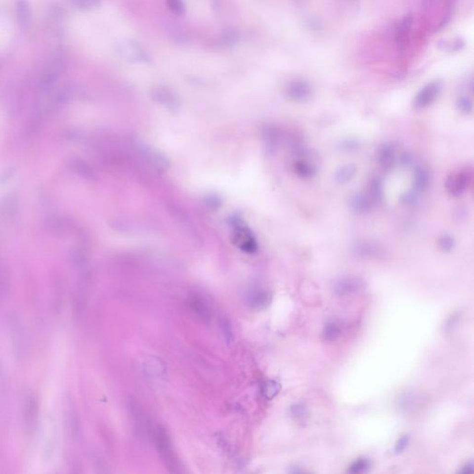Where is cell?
I'll return each instance as SVG.
<instances>
[{"instance_id":"cell-10","label":"cell","mask_w":474,"mask_h":474,"mask_svg":"<svg viewBox=\"0 0 474 474\" xmlns=\"http://www.w3.org/2000/svg\"><path fill=\"white\" fill-rule=\"evenodd\" d=\"M334 291L338 296H346L357 292L364 287V281L356 276H345L334 283Z\"/></svg>"},{"instance_id":"cell-13","label":"cell","mask_w":474,"mask_h":474,"mask_svg":"<svg viewBox=\"0 0 474 474\" xmlns=\"http://www.w3.org/2000/svg\"><path fill=\"white\" fill-rule=\"evenodd\" d=\"M372 199L367 194L358 193L351 197L349 201L350 209L357 214H365L372 210Z\"/></svg>"},{"instance_id":"cell-35","label":"cell","mask_w":474,"mask_h":474,"mask_svg":"<svg viewBox=\"0 0 474 474\" xmlns=\"http://www.w3.org/2000/svg\"><path fill=\"white\" fill-rule=\"evenodd\" d=\"M454 1L455 0H446L447 2V15L446 16H449L450 12H451V8H453V5H454Z\"/></svg>"},{"instance_id":"cell-32","label":"cell","mask_w":474,"mask_h":474,"mask_svg":"<svg viewBox=\"0 0 474 474\" xmlns=\"http://www.w3.org/2000/svg\"><path fill=\"white\" fill-rule=\"evenodd\" d=\"M221 329H222V333L224 335L227 342H232V340H233V331H232L231 325L229 324V322L225 320L221 321Z\"/></svg>"},{"instance_id":"cell-23","label":"cell","mask_w":474,"mask_h":474,"mask_svg":"<svg viewBox=\"0 0 474 474\" xmlns=\"http://www.w3.org/2000/svg\"><path fill=\"white\" fill-rule=\"evenodd\" d=\"M461 315H462V312L460 311V310H458V311L453 312V313L447 318V320L445 321L444 326H443V331H444L445 335H450L453 331H454V329L457 327V324H458L459 321H460Z\"/></svg>"},{"instance_id":"cell-1","label":"cell","mask_w":474,"mask_h":474,"mask_svg":"<svg viewBox=\"0 0 474 474\" xmlns=\"http://www.w3.org/2000/svg\"><path fill=\"white\" fill-rule=\"evenodd\" d=\"M298 157L293 163V170L297 175L303 179H309L317 174L319 171V157L311 152L300 148L298 151Z\"/></svg>"},{"instance_id":"cell-28","label":"cell","mask_w":474,"mask_h":474,"mask_svg":"<svg viewBox=\"0 0 474 474\" xmlns=\"http://www.w3.org/2000/svg\"><path fill=\"white\" fill-rule=\"evenodd\" d=\"M167 29H168L167 31L170 33V36L172 37L173 39H175L176 41L183 42V40L185 39L184 34L182 33V30L179 28L178 25H176V24L169 25Z\"/></svg>"},{"instance_id":"cell-15","label":"cell","mask_w":474,"mask_h":474,"mask_svg":"<svg viewBox=\"0 0 474 474\" xmlns=\"http://www.w3.org/2000/svg\"><path fill=\"white\" fill-rule=\"evenodd\" d=\"M357 168L354 164H345L340 166L335 172V181L339 184H345L357 174Z\"/></svg>"},{"instance_id":"cell-2","label":"cell","mask_w":474,"mask_h":474,"mask_svg":"<svg viewBox=\"0 0 474 474\" xmlns=\"http://www.w3.org/2000/svg\"><path fill=\"white\" fill-rule=\"evenodd\" d=\"M154 439L157 449L161 455V459L165 462L166 466L172 472H177L178 469V460L176 459L175 454L172 449L171 440L169 438L167 432L164 429L160 426L154 432Z\"/></svg>"},{"instance_id":"cell-24","label":"cell","mask_w":474,"mask_h":474,"mask_svg":"<svg viewBox=\"0 0 474 474\" xmlns=\"http://www.w3.org/2000/svg\"><path fill=\"white\" fill-rule=\"evenodd\" d=\"M437 247L441 251L448 253L451 252L453 249L456 247V241L453 238L452 236L445 234L442 235L437 241Z\"/></svg>"},{"instance_id":"cell-21","label":"cell","mask_w":474,"mask_h":474,"mask_svg":"<svg viewBox=\"0 0 474 474\" xmlns=\"http://www.w3.org/2000/svg\"><path fill=\"white\" fill-rule=\"evenodd\" d=\"M340 335H341V329L339 327V325H337L336 322H333V321L326 323L322 332L323 339L328 342L335 341L340 336Z\"/></svg>"},{"instance_id":"cell-22","label":"cell","mask_w":474,"mask_h":474,"mask_svg":"<svg viewBox=\"0 0 474 474\" xmlns=\"http://www.w3.org/2000/svg\"><path fill=\"white\" fill-rule=\"evenodd\" d=\"M238 33L234 29L227 30L219 38V44L222 46H232L237 43L238 41Z\"/></svg>"},{"instance_id":"cell-29","label":"cell","mask_w":474,"mask_h":474,"mask_svg":"<svg viewBox=\"0 0 474 474\" xmlns=\"http://www.w3.org/2000/svg\"><path fill=\"white\" fill-rule=\"evenodd\" d=\"M73 4L81 9H89L99 4L100 0H73Z\"/></svg>"},{"instance_id":"cell-37","label":"cell","mask_w":474,"mask_h":474,"mask_svg":"<svg viewBox=\"0 0 474 474\" xmlns=\"http://www.w3.org/2000/svg\"><path fill=\"white\" fill-rule=\"evenodd\" d=\"M3 287H4V279H3L2 273L0 271V293L3 290Z\"/></svg>"},{"instance_id":"cell-11","label":"cell","mask_w":474,"mask_h":474,"mask_svg":"<svg viewBox=\"0 0 474 474\" xmlns=\"http://www.w3.org/2000/svg\"><path fill=\"white\" fill-rule=\"evenodd\" d=\"M376 161L380 168L388 172L394 166L396 161V150L393 144H386L381 146L376 153Z\"/></svg>"},{"instance_id":"cell-14","label":"cell","mask_w":474,"mask_h":474,"mask_svg":"<svg viewBox=\"0 0 474 474\" xmlns=\"http://www.w3.org/2000/svg\"><path fill=\"white\" fill-rule=\"evenodd\" d=\"M271 301L270 293L263 289H255L248 294V304L255 308H263L268 306Z\"/></svg>"},{"instance_id":"cell-12","label":"cell","mask_w":474,"mask_h":474,"mask_svg":"<svg viewBox=\"0 0 474 474\" xmlns=\"http://www.w3.org/2000/svg\"><path fill=\"white\" fill-rule=\"evenodd\" d=\"M431 175L429 171L424 167H417L413 173L412 178V185L413 191L416 193H423L428 189L430 185Z\"/></svg>"},{"instance_id":"cell-31","label":"cell","mask_w":474,"mask_h":474,"mask_svg":"<svg viewBox=\"0 0 474 474\" xmlns=\"http://www.w3.org/2000/svg\"><path fill=\"white\" fill-rule=\"evenodd\" d=\"M409 440H410V437L408 434H405V435H402L401 437L399 438L395 444V447H394V451L397 454H400V453L403 452L409 444Z\"/></svg>"},{"instance_id":"cell-3","label":"cell","mask_w":474,"mask_h":474,"mask_svg":"<svg viewBox=\"0 0 474 474\" xmlns=\"http://www.w3.org/2000/svg\"><path fill=\"white\" fill-rule=\"evenodd\" d=\"M471 181L472 175L467 170L453 172L445 179V191L451 197H461L469 188Z\"/></svg>"},{"instance_id":"cell-19","label":"cell","mask_w":474,"mask_h":474,"mask_svg":"<svg viewBox=\"0 0 474 474\" xmlns=\"http://www.w3.org/2000/svg\"><path fill=\"white\" fill-rule=\"evenodd\" d=\"M152 96L155 100L161 103H165L166 105H168L169 107L176 105L174 96L165 88L159 87L155 89L152 93Z\"/></svg>"},{"instance_id":"cell-33","label":"cell","mask_w":474,"mask_h":474,"mask_svg":"<svg viewBox=\"0 0 474 474\" xmlns=\"http://www.w3.org/2000/svg\"><path fill=\"white\" fill-rule=\"evenodd\" d=\"M306 413V409L303 405H297L296 407L293 408V414L297 417H302Z\"/></svg>"},{"instance_id":"cell-36","label":"cell","mask_w":474,"mask_h":474,"mask_svg":"<svg viewBox=\"0 0 474 474\" xmlns=\"http://www.w3.org/2000/svg\"><path fill=\"white\" fill-rule=\"evenodd\" d=\"M431 2L432 0H422V3H423V6L424 8H429L431 5Z\"/></svg>"},{"instance_id":"cell-6","label":"cell","mask_w":474,"mask_h":474,"mask_svg":"<svg viewBox=\"0 0 474 474\" xmlns=\"http://www.w3.org/2000/svg\"><path fill=\"white\" fill-rule=\"evenodd\" d=\"M442 86L439 82H432L422 88L413 99V107L415 110H424L436 100L440 95Z\"/></svg>"},{"instance_id":"cell-30","label":"cell","mask_w":474,"mask_h":474,"mask_svg":"<svg viewBox=\"0 0 474 474\" xmlns=\"http://www.w3.org/2000/svg\"><path fill=\"white\" fill-rule=\"evenodd\" d=\"M168 7L173 13L182 14L184 11V5L182 0H167Z\"/></svg>"},{"instance_id":"cell-34","label":"cell","mask_w":474,"mask_h":474,"mask_svg":"<svg viewBox=\"0 0 474 474\" xmlns=\"http://www.w3.org/2000/svg\"><path fill=\"white\" fill-rule=\"evenodd\" d=\"M460 474H472L474 473V464L473 462H470V463H467L466 465H464L462 469L460 471Z\"/></svg>"},{"instance_id":"cell-27","label":"cell","mask_w":474,"mask_h":474,"mask_svg":"<svg viewBox=\"0 0 474 474\" xmlns=\"http://www.w3.org/2000/svg\"><path fill=\"white\" fill-rule=\"evenodd\" d=\"M417 201V193L415 191H409V192H406L405 194H403L401 197H400V199H399V202L400 204L403 205V206H411V205H414Z\"/></svg>"},{"instance_id":"cell-5","label":"cell","mask_w":474,"mask_h":474,"mask_svg":"<svg viewBox=\"0 0 474 474\" xmlns=\"http://www.w3.org/2000/svg\"><path fill=\"white\" fill-rule=\"evenodd\" d=\"M115 51L121 59L129 62H141L148 59L145 50L131 40H123L115 44Z\"/></svg>"},{"instance_id":"cell-9","label":"cell","mask_w":474,"mask_h":474,"mask_svg":"<svg viewBox=\"0 0 474 474\" xmlns=\"http://www.w3.org/2000/svg\"><path fill=\"white\" fill-rule=\"evenodd\" d=\"M353 253L361 259H378L384 257V248L378 243L372 241L357 242L353 247Z\"/></svg>"},{"instance_id":"cell-17","label":"cell","mask_w":474,"mask_h":474,"mask_svg":"<svg viewBox=\"0 0 474 474\" xmlns=\"http://www.w3.org/2000/svg\"><path fill=\"white\" fill-rule=\"evenodd\" d=\"M190 306L191 308L197 313L198 316H200L204 320H209L210 319V310L208 306L206 305L203 299L198 298L197 296H195L190 299Z\"/></svg>"},{"instance_id":"cell-20","label":"cell","mask_w":474,"mask_h":474,"mask_svg":"<svg viewBox=\"0 0 474 474\" xmlns=\"http://www.w3.org/2000/svg\"><path fill=\"white\" fill-rule=\"evenodd\" d=\"M280 390H281L280 384L274 380H270V381H267L266 383L263 384L261 393H262L263 396L266 399L270 400L274 396L277 395L278 393L280 392Z\"/></svg>"},{"instance_id":"cell-7","label":"cell","mask_w":474,"mask_h":474,"mask_svg":"<svg viewBox=\"0 0 474 474\" xmlns=\"http://www.w3.org/2000/svg\"><path fill=\"white\" fill-rule=\"evenodd\" d=\"M286 95L295 102H306L312 97L313 89L308 82L297 79L288 84L286 87Z\"/></svg>"},{"instance_id":"cell-16","label":"cell","mask_w":474,"mask_h":474,"mask_svg":"<svg viewBox=\"0 0 474 474\" xmlns=\"http://www.w3.org/2000/svg\"><path fill=\"white\" fill-rule=\"evenodd\" d=\"M367 195L373 203H380L384 198V185L379 178H372L368 183Z\"/></svg>"},{"instance_id":"cell-4","label":"cell","mask_w":474,"mask_h":474,"mask_svg":"<svg viewBox=\"0 0 474 474\" xmlns=\"http://www.w3.org/2000/svg\"><path fill=\"white\" fill-rule=\"evenodd\" d=\"M413 22H414L413 15L408 13L402 18L396 25L394 39H395L396 49L400 55L405 54L408 49L412 27H413Z\"/></svg>"},{"instance_id":"cell-8","label":"cell","mask_w":474,"mask_h":474,"mask_svg":"<svg viewBox=\"0 0 474 474\" xmlns=\"http://www.w3.org/2000/svg\"><path fill=\"white\" fill-rule=\"evenodd\" d=\"M22 416L23 421L28 430H33L37 424L38 416V402L37 397L32 392L28 391L23 395L22 399Z\"/></svg>"},{"instance_id":"cell-18","label":"cell","mask_w":474,"mask_h":474,"mask_svg":"<svg viewBox=\"0 0 474 474\" xmlns=\"http://www.w3.org/2000/svg\"><path fill=\"white\" fill-rule=\"evenodd\" d=\"M16 10L20 22L24 26L27 25L31 18V9L28 2L26 0H19L16 4Z\"/></svg>"},{"instance_id":"cell-26","label":"cell","mask_w":474,"mask_h":474,"mask_svg":"<svg viewBox=\"0 0 474 474\" xmlns=\"http://www.w3.org/2000/svg\"><path fill=\"white\" fill-rule=\"evenodd\" d=\"M371 467V461L368 459H359V460L354 461L348 469V473L350 474H360L364 473L368 469Z\"/></svg>"},{"instance_id":"cell-25","label":"cell","mask_w":474,"mask_h":474,"mask_svg":"<svg viewBox=\"0 0 474 474\" xmlns=\"http://www.w3.org/2000/svg\"><path fill=\"white\" fill-rule=\"evenodd\" d=\"M456 106H457V109L460 110L462 114H465V115L471 114L473 112V110H474V105H473L472 99L468 96H465V95L460 96L458 98Z\"/></svg>"}]
</instances>
